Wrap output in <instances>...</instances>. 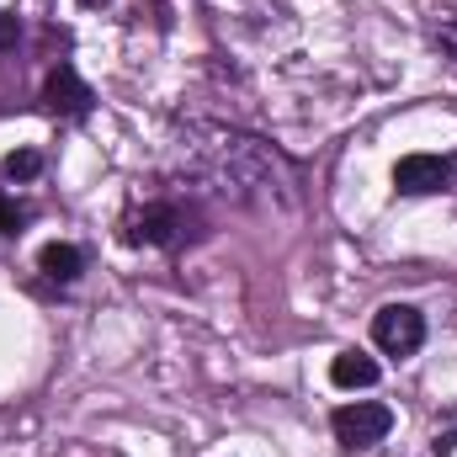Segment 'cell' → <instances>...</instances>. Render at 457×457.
I'll return each mask as SVG.
<instances>
[{
  "mask_svg": "<svg viewBox=\"0 0 457 457\" xmlns=\"http://www.w3.org/2000/svg\"><path fill=\"white\" fill-rule=\"evenodd\" d=\"M37 271H43L48 282H59V287H70V282L86 271V255H80V245L54 239V245H43V250H37Z\"/></svg>",
  "mask_w": 457,
  "mask_h": 457,
  "instance_id": "52a82bcc",
  "label": "cell"
},
{
  "mask_svg": "<svg viewBox=\"0 0 457 457\" xmlns=\"http://www.w3.org/2000/svg\"><path fill=\"white\" fill-rule=\"evenodd\" d=\"M0 176L5 181H32V176H43V154L37 149H16V154L0 160Z\"/></svg>",
  "mask_w": 457,
  "mask_h": 457,
  "instance_id": "9c48e42d",
  "label": "cell"
},
{
  "mask_svg": "<svg viewBox=\"0 0 457 457\" xmlns=\"http://www.w3.org/2000/svg\"><path fill=\"white\" fill-rule=\"evenodd\" d=\"M442 187H453V160H442V154H404L394 165V192H404V197H431Z\"/></svg>",
  "mask_w": 457,
  "mask_h": 457,
  "instance_id": "5b68a950",
  "label": "cell"
},
{
  "mask_svg": "<svg viewBox=\"0 0 457 457\" xmlns=\"http://www.w3.org/2000/svg\"><path fill=\"white\" fill-rule=\"evenodd\" d=\"M330 431L345 453H361V447H378L388 431H394V410L378 404V399H356V404H341L330 415Z\"/></svg>",
  "mask_w": 457,
  "mask_h": 457,
  "instance_id": "3957f363",
  "label": "cell"
},
{
  "mask_svg": "<svg viewBox=\"0 0 457 457\" xmlns=\"http://www.w3.org/2000/svg\"><path fill=\"white\" fill-rule=\"evenodd\" d=\"M436 48H442L447 59H457V16H447V21L436 27Z\"/></svg>",
  "mask_w": 457,
  "mask_h": 457,
  "instance_id": "8fae6325",
  "label": "cell"
},
{
  "mask_svg": "<svg viewBox=\"0 0 457 457\" xmlns=\"http://www.w3.org/2000/svg\"><path fill=\"white\" fill-rule=\"evenodd\" d=\"M80 5H86V11H96V5H107V0H80Z\"/></svg>",
  "mask_w": 457,
  "mask_h": 457,
  "instance_id": "4fadbf2b",
  "label": "cell"
},
{
  "mask_svg": "<svg viewBox=\"0 0 457 457\" xmlns=\"http://www.w3.org/2000/svg\"><path fill=\"white\" fill-rule=\"evenodd\" d=\"M181 154L187 165L239 208H293L298 203V181L287 170V160L245 133V128H228V122H187V138H181Z\"/></svg>",
  "mask_w": 457,
  "mask_h": 457,
  "instance_id": "6da1fadb",
  "label": "cell"
},
{
  "mask_svg": "<svg viewBox=\"0 0 457 457\" xmlns=\"http://www.w3.org/2000/svg\"><path fill=\"white\" fill-rule=\"evenodd\" d=\"M16 43H21V21L11 11H0V54H11Z\"/></svg>",
  "mask_w": 457,
  "mask_h": 457,
  "instance_id": "30bf717a",
  "label": "cell"
},
{
  "mask_svg": "<svg viewBox=\"0 0 457 457\" xmlns=\"http://www.w3.org/2000/svg\"><path fill=\"white\" fill-rule=\"evenodd\" d=\"M37 102H43L54 117H86L96 96H91V86L75 75V64H54L48 80H43V96H37Z\"/></svg>",
  "mask_w": 457,
  "mask_h": 457,
  "instance_id": "8992f818",
  "label": "cell"
},
{
  "mask_svg": "<svg viewBox=\"0 0 457 457\" xmlns=\"http://www.w3.org/2000/svg\"><path fill=\"white\" fill-rule=\"evenodd\" d=\"M372 345L388 356H415L426 345V314L415 303H388L372 314Z\"/></svg>",
  "mask_w": 457,
  "mask_h": 457,
  "instance_id": "277c9868",
  "label": "cell"
},
{
  "mask_svg": "<svg viewBox=\"0 0 457 457\" xmlns=\"http://www.w3.org/2000/svg\"><path fill=\"white\" fill-rule=\"evenodd\" d=\"M203 234L197 208L187 203H144L122 219V239L128 245H144V250H181Z\"/></svg>",
  "mask_w": 457,
  "mask_h": 457,
  "instance_id": "7a4b0ae2",
  "label": "cell"
},
{
  "mask_svg": "<svg viewBox=\"0 0 457 457\" xmlns=\"http://www.w3.org/2000/svg\"><path fill=\"white\" fill-rule=\"evenodd\" d=\"M21 219H27V208H16V203H5V197H0V234H16Z\"/></svg>",
  "mask_w": 457,
  "mask_h": 457,
  "instance_id": "7c38bea8",
  "label": "cell"
},
{
  "mask_svg": "<svg viewBox=\"0 0 457 457\" xmlns=\"http://www.w3.org/2000/svg\"><path fill=\"white\" fill-rule=\"evenodd\" d=\"M330 383H336V388H372V383H378V361H372L367 351H341V356L330 361Z\"/></svg>",
  "mask_w": 457,
  "mask_h": 457,
  "instance_id": "ba28073f",
  "label": "cell"
}]
</instances>
